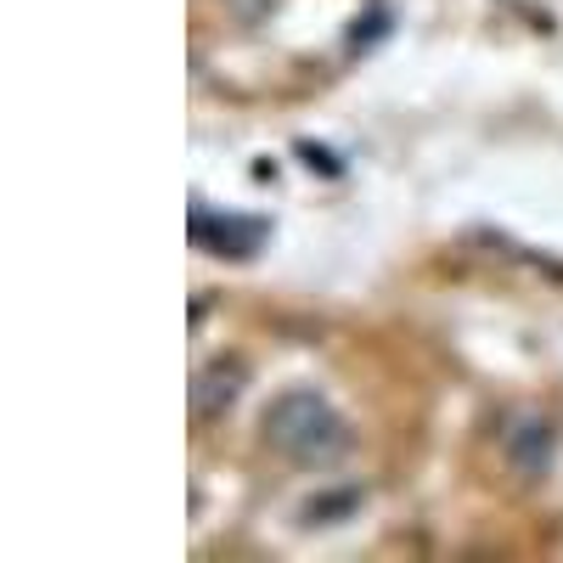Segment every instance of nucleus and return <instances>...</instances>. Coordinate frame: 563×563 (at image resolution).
I'll list each match as a JSON object with an SVG mask.
<instances>
[{
	"mask_svg": "<svg viewBox=\"0 0 563 563\" xmlns=\"http://www.w3.org/2000/svg\"><path fill=\"white\" fill-rule=\"evenodd\" d=\"M243 384H249L243 355H214V361H203L198 378H192V411H198V417H220L231 400L243 395Z\"/></svg>",
	"mask_w": 563,
	"mask_h": 563,
	"instance_id": "2",
	"label": "nucleus"
},
{
	"mask_svg": "<svg viewBox=\"0 0 563 563\" xmlns=\"http://www.w3.org/2000/svg\"><path fill=\"white\" fill-rule=\"evenodd\" d=\"M507 462L519 467V474H530V479L547 474V462H552V429H547V417H536V411L512 417V429H507Z\"/></svg>",
	"mask_w": 563,
	"mask_h": 563,
	"instance_id": "3",
	"label": "nucleus"
},
{
	"mask_svg": "<svg viewBox=\"0 0 563 563\" xmlns=\"http://www.w3.org/2000/svg\"><path fill=\"white\" fill-rule=\"evenodd\" d=\"M260 434L282 462H294V467H339L355 451V429L316 389L276 395L260 417Z\"/></svg>",
	"mask_w": 563,
	"mask_h": 563,
	"instance_id": "1",
	"label": "nucleus"
},
{
	"mask_svg": "<svg viewBox=\"0 0 563 563\" xmlns=\"http://www.w3.org/2000/svg\"><path fill=\"white\" fill-rule=\"evenodd\" d=\"M361 507V490L344 485V490H321L305 501V525H333V519H350V512Z\"/></svg>",
	"mask_w": 563,
	"mask_h": 563,
	"instance_id": "4",
	"label": "nucleus"
}]
</instances>
